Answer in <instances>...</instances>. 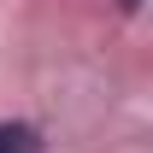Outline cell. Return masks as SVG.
I'll use <instances>...</instances> for the list:
<instances>
[{
  "label": "cell",
  "instance_id": "1",
  "mask_svg": "<svg viewBox=\"0 0 153 153\" xmlns=\"http://www.w3.org/2000/svg\"><path fill=\"white\" fill-rule=\"evenodd\" d=\"M36 130L30 124H0V153H36Z\"/></svg>",
  "mask_w": 153,
  "mask_h": 153
},
{
  "label": "cell",
  "instance_id": "2",
  "mask_svg": "<svg viewBox=\"0 0 153 153\" xmlns=\"http://www.w3.org/2000/svg\"><path fill=\"white\" fill-rule=\"evenodd\" d=\"M118 6H124V12H135V6H141V0H118Z\"/></svg>",
  "mask_w": 153,
  "mask_h": 153
}]
</instances>
